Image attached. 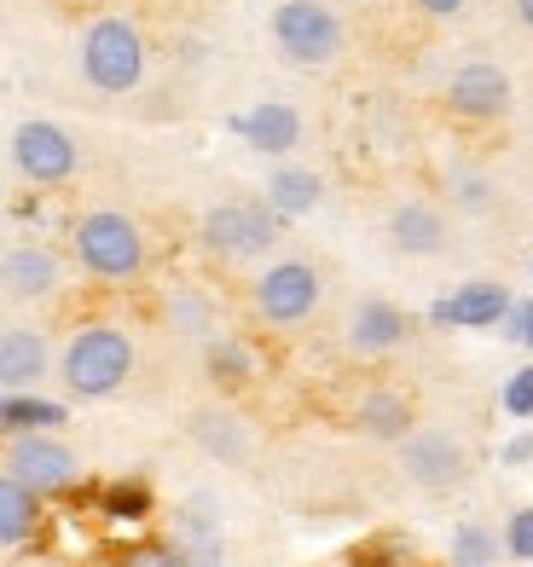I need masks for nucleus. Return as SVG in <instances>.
Segmentation results:
<instances>
[{
	"instance_id": "obj_1",
	"label": "nucleus",
	"mask_w": 533,
	"mask_h": 567,
	"mask_svg": "<svg viewBox=\"0 0 533 567\" xmlns=\"http://www.w3.org/2000/svg\"><path fill=\"white\" fill-rule=\"evenodd\" d=\"M134 337L111 319H88L70 330V342L59 353V382L70 400H111L129 389L134 377Z\"/></svg>"
},
{
	"instance_id": "obj_2",
	"label": "nucleus",
	"mask_w": 533,
	"mask_h": 567,
	"mask_svg": "<svg viewBox=\"0 0 533 567\" xmlns=\"http://www.w3.org/2000/svg\"><path fill=\"white\" fill-rule=\"evenodd\" d=\"M70 249H75V267L99 284H134L151 267V244H145V226L122 209H93L70 226Z\"/></svg>"
},
{
	"instance_id": "obj_3",
	"label": "nucleus",
	"mask_w": 533,
	"mask_h": 567,
	"mask_svg": "<svg viewBox=\"0 0 533 567\" xmlns=\"http://www.w3.org/2000/svg\"><path fill=\"white\" fill-rule=\"evenodd\" d=\"M145 35L134 30L129 18H99L88 23V35H82V75H88V87L99 93H134L145 82Z\"/></svg>"
},
{
	"instance_id": "obj_4",
	"label": "nucleus",
	"mask_w": 533,
	"mask_h": 567,
	"mask_svg": "<svg viewBox=\"0 0 533 567\" xmlns=\"http://www.w3.org/2000/svg\"><path fill=\"white\" fill-rule=\"evenodd\" d=\"M278 220L267 203H256V197H233V203H215L209 215H203V226H197V238H203V249L215 255V261H256V255H267L273 244H278Z\"/></svg>"
},
{
	"instance_id": "obj_5",
	"label": "nucleus",
	"mask_w": 533,
	"mask_h": 567,
	"mask_svg": "<svg viewBox=\"0 0 533 567\" xmlns=\"http://www.w3.org/2000/svg\"><path fill=\"white\" fill-rule=\"evenodd\" d=\"M319 296H325V278L314 261H301V255H290V261H273L256 284H249V307H256V319L273 324V330H296L308 324L319 313Z\"/></svg>"
},
{
	"instance_id": "obj_6",
	"label": "nucleus",
	"mask_w": 533,
	"mask_h": 567,
	"mask_svg": "<svg viewBox=\"0 0 533 567\" xmlns=\"http://www.w3.org/2000/svg\"><path fill=\"white\" fill-rule=\"evenodd\" d=\"M0 470L12 481H23L35 498H64L82 481V457H75L59 434H12L0 452Z\"/></svg>"
},
{
	"instance_id": "obj_7",
	"label": "nucleus",
	"mask_w": 533,
	"mask_h": 567,
	"mask_svg": "<svg viewBox=\"0 0 533 567\" xmlns=\"http://www.w3.org/2000/svg\"><path fill=\"white\" fill-rule=\"evenodd\" d=\"M273 41H278V53H285L290 64H331L342 53V18L325 7V0H285V7L273 12Z\"/></svg>"
},
{
	"instance_id": "obj_8",
	"label": "nucleus",
	"mask_w": 533,
	"mask_h": 567,
	"mask_svg": "<svg viewBox=\"0 0 533 567\" xmlns=\"http://www.w3.org/2000/svg\"><path fill=\"white\" fill-rule=\"evenodd\" d=\"M400 475L418 493H452L470 481V446L452 429H412L400 441Z\"/></svg>"
},
{
	"instance_id": "obj_9",
	"label": "nucleus",
	"mask_w": 533,
	"mask_h": 567,
	"mask_svg": "<svg viewBox=\"0 0 533 567\" xmlns=\"http://www.w3.org/2000/svg\"><path fill=\"white\" fill-rule=\"evenodd\" d=\"M75 163H82V151H75V140L59 122H23L12 134V168L30 186H64L75 174Z\"/></svg>"
},
{
	"instance_id": "obj_10",
	"label": "nucleus",
	"mask_w": 533,
	"mask_h": 567,
	"mask_svg": "<svg viewBox=\"0 0 533 567\" xmlns=\"http://www.w3.org/2000/svg\"><path fill=\"white\" fill-rule=\"evenodd\" d=\"M447 105L464 122H499L504 111H511V75H504L499 64H488V59H475L464 70H452Z\"/></svg>"
},
{
	"instance_id": "obj_11",
	"label": "nucleus",
	"mask_w": 533,
	"mask_h": 567,
	"mask_svg": "<svg viewBox=\"0 0 533 567\" xmlns=\"http://www.w3.org/2000/svg\"><path fill=\"white\" fill-rule=\"evenodd\" d=\"M174 556L186 567H221L226 561V538H221V515L209 493H192L181 509H174V533H168Z\"/></svg>"
},
{
	"instance_id": "obj_12",
	"label": "nucleus",
	"mask_w": 533,
	"mask_h": 567,
	"mask_svg": "<svg viewBox=\"0 0 533 567\" xmlns=\"http://www.w3.org/2000/svg\"><path fill=\"white\" fill-rule=\"evenodd\" d=\"M504 313H511V290L493 278H475V284H459L452 296H441L429 307V324H447V330H493Z\"/></svg>"
},
{
	"instance_id": "obj_13",
	"label": "nucleus",
	"mask_w": 533,
	"mask_h": 567,
	"mask_svg": "<svg viewBox=\"0 0 533 567\" xmlns=\"http://www.w3.org/2000/svg\"><path fill=\"white\" fill-rule=\"evenodd\" d=\"M406 342H412V319H406V307H394L383 296H366L360 307H353L348 348L360 353V359H383V353H394Z\"/></svg>"
},
{
	"instance_id": "obj_14",
	"label": "nucleus",
	"mask_w": 533,
	"mask_h": 567,
	"mask_svg": "<svg viewBox=\"0 0 533 567\" xmlns=\"http://www.w3.org/2000/svg\"><path fill=\"white\" fill-rule=\"evenodd\" d=\"M59 255L47 244H18V249H0V290L12 301H47L59 290Z\"/></svg>"
},
{
	"instance_id": "obj_15",
	"label": "nucleus",
	"mask_w": 533,
	"mask_h": 567,
	"mask_svg": "<svg viewBox=\"0 0 533 567\" xmlns=\"http://www.w3.org/2000/svg\"><path fill=\"white\" fill-rule=\"evenodd\" d=\"M47 371H53V348H47L41 330L30 324L0 330V394H30Z\"/></svg>"
},
{
	"instance_id": "obj_16",
	"label": "nucleus",
	"mask_w": 533,
	"mask_h": 567,
	"mask_svg": "<svg viewBox=\"0 0 533 567\" xmlns=\"http://www.w3.org/2000/svg\"><path fill=\"white\" fill-rule=\"evenodd\" d=\"M353 429L371 434V441H383V446H400L406 434L418 429V405H412V394L377 382V389H366L360 400H353Z\"/></svg>"
},
{
	"instance_id": "obj_17",
	"label": "nucleus",
	"mask_w": 533,
	"mask_h": 567,
	"mask_svg": "<svg viewBox=\"0 0 533 567\" xmlns=\"http://www.w3.org/2000/svg\"><path fill=\"white\" fill-rule=\"evenodd\" d=\"M389 244L400 255H441L447 249V215L423 197H406L389 209Z\"/></svg>"
},
{
	"instance_id": "obj_18",
	"label": "nucleus",
	"mask_w": 533,
	"mask_h": 567,
	"mask_svg": "<svg viewBox=\"0 0 533 567\" xmlns=\"http://www.w3.org/2000/svg\"><path fill=\"white\" fill-rule=\"evenodd\" d=\"M47 522V498H35L23 481L0 470V550H23Z\"/></svg>"
},
{
	"instance_id": "obj_19",
	"label": "nucleus",
	"mask_w": 533,
	"mask_h": 567,
	"mask_svg": "<svg viewBox=\"0 0 533 567\" xmlns=\"http://www.w3.org/2000/svg\"><path fill=\"white\" fill-rule=\"evenodd\" d=\"M233 127H238V134L256 145V151H267V157H285V151L301 145V116H296L290 105H278V99H267V105L233 116Z\"/></svg>"
},
{
	"instance_id": "obj_20",
	"label": "nucleus",
	"mask_w": 533,
	"mask_h": 567,
	"mask_svg": "<svg viewBox=\"0 0 533 567\" xmlns=\"http://www.w3.org/2000/svg\"><path fill=\"white\" fill-rule=\"evenodd\" d=\"M203 371H209L215 389L238 394V389L256 382V348H249L244 337H209L203 342Z\"/></svg>"
},
{
	"instance_id": "obj_21",
	"label": "nucleus",
	"mask_w": 533,
	"mask_h": 567,
	"mask_svg": "<svg viewBox=\"0 0 533 567\" xmlns=\"http://www.w3.org/2000/svg\"><path fill=\"white\" fill-rule=\"evenodd\" d=\"M70 423V411L59 400H41V394H0V434H59Z\"/></svg>"
},
{
	"instance_id": "obj_22",
	"label": "nucleus",
	"mask_w": 533,
	"mask_h": 567,
	"mask_svg": "<svg viewBox=\"0 0 533 567\" xmlns=\"http://www.w3.org/2000/svg\"><path fill=\"white\" fill-rule=\"evenodd\" d=\"M192 441L209 452L215 463H244L249 457V423L233 411H197L192 417Z\"/></svg>"
},
{
	"instance_id": "obj_23",
	"label": "nucleus",
	"mask_w": 533,
	"mask_h": 567,
	"mask_svg": "<svg viewBox=\"0 0 533 567\" xmlns=\"http://www.w3.org/2000/svg\"><path fill=\"white\" fill-rule=\"evenodd\" d=\"M319 197H325V179H319L314 168H273V179H267V209H273L278 220L314 215Z\"/></svg>"
},
{
	"instance_id": "obj_24",
	"label": "nucleus",
	"mask_w": 533,
	"mask_h": 567,
	"mask_svg": "<svg viewBox=\"0 0 533 567\" xmlns=\"http://www.w3.org/2000/svg\"><path fill=\"white\" fill-rule=\"evenodd\" d=\"M163 324L186 342H209L215 337V301L203 290H192V284H174L163 296Z\"/></svg>"
},
{
	"instance_id": "obj_25",
	"label": "nucleus",
	"mask_w": 533,
	"mask_h": 567,
	"mask_svg": "<svg viewBox=\"0 0 533 567\" xmlns=\"http://www.w3.org/2000/svg\"><path fill=\"white\" fill-rule=\"evenodd\" d=\"M499 550H504V538L488 522H464L452 533V567H493Z\"/></svg>"
},
{
	"instance_id": "obj_26",
	"label": "nucleus",
	"mask_w": 533,
	"mask_h": 567,
	"mask_svg": "<svg viewBox=\"0 0 533 567\" xmlns=\"http://www.w3.org/2000/svg\"><path fill=\"white\" fill-rule=\"evenodd\" d=\"M105 515L111 522H145L151 515V486L145 481H111L105 486Z\"/></svg>"
},
{
	"instance_id": "obj_27",
	"label": "nucleus",
	"mask_w": 533,
	"mask_h": 567,
	"mask_svg": "<svg viewBox=\"0 0 533 567\" xmlns=\"http://www.w3.org/2000/svg\"><path fill=\"white\" fill-rule=\"evenodd\" d=\"M452 203L459 209H470V215H481V209H493V179L488 174H475V168H452Z\"/></svg>"
},
{
	"instance_id": "obj_28",
	"label": "nucleus",
	"mask_w": 533,
	"mask_h": 567,
	"mask_svg": "<svg viewBox=\"0 0 533 567\" xmlns=\"http://www.w3.org/2000/svg\"><path fill=\"white\" fill-rule=\"evenodd\" d=\"M504 550L516 561H533V504L511 515V527H504Z\"/></svg>"
},
{
	"instance_id": "obj_29",
	"label": "nucleus",
	"mask_w": 533,
	"mask_h": 567,
	"mask_svg": "<svg viewBox=\"0 0 533 567\" xmlns=\"http://www.w3.org/2000/svg\"><path fill=\"white\" fill-rule=\"evenodd\" d=\"M504 411H511V417H533V365H522L504 382Z\"/></svg>"
},
{
	"instance_id": "obj_30",
	"label": "nucleus",
	"mask_w": 533,
	"mask_h": 567,
	"mask_svg": "<svg viewBox=\"0 0 533 567\" xmlns=\"http://www.w3.org/2000/svg\"><path fill=\"white\" fill-rule=\"evenodd\" d=\"M499 324H504V337H511V342L527 348V337H533V301H511V313H504Z\"/></svg>"
},
{
	"instance_id": "obj_31",
	"label": "nucleus",
	"mask_w": 533,
	"mask_h": 567,
	"mask_svg": "<svg viewBox=\"0 0 533 567\" xmlns=\"http://www.w3.org/2000/svg\"><path fill=\"white\" fill-rule=\"evenodd\" d=\"M122 567H186V561L174 556V545H145V550H134Z\"/></svg>"
},
{
	"instance_id": "obj_32",
	"label": "nucleus",
	"mask_w": 533,
	"mask_h": 567,
	"mask_svg": "<svg viewBox=\"0 0 533 567\" xmlns=\"http://www.w3.org/2000/svg\"><path fill=\"white\" fill-rule=\"evenodd\" d=\"M533 457V434H516L511 446H504V463H527Z\"/></svg>"
},
{
	"instance_id": "obj_33",
	"label": "nucleus",
	"mask_w": 533,
	"mask_h": 567,
	"mask_svg": "<svg viewBox=\"0 0 533 567\" xmlns=\"http://www.w3.org/2000/svg\"><path fill=\"white\" fill-rule=\"evenodd\" d=\"M418 7H423L429 18H452V12H464V0H418Z\"/></svg>"
},
{
	"instance_id": "obj_34",
	"label": "nucleus",
	"mask_w": 533,
	"mask_h": 567,
	"mask_svg": "<svg viewBox=\"0 0 533 567\" xmlns=\"http://www.w3.org/2000/svg\"><path fill=\"white\" fill-rule=\"evenodd\" d=\"M511 7H516V23H527V30H533V0H511Z\"/></svg>"
},
{
	"instance_id": "obj_35",
	"label": "nucleus",
	"mask_w": 533,
	"mask_h": 567,
	"mask_svg": "<svg viewBox=\"0 0 533 567\" xmlns=\"http://www.w3.org/2000/svg\"><path fill=\"white\" fill-rule=\"evenodd\" d=\"M527 348H533V337H527Z\"/></svg>"
}]
</instances>
